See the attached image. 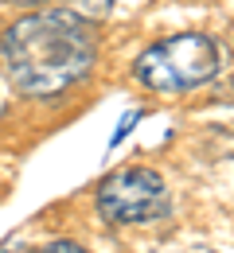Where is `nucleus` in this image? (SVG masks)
Listing matches in <instances>:
<instances>
[{
    "label": "nucleus",
    "mask_w": 234,
    "mask_h": 253,
    "mask_svg": "<svg viewBox=\"0 0 234 253\" xmlns=\"http://www.w3.org/2000/svg\"><path fill=\"white\" fill-rule=\"evenodd\" d=\"M98 59V39L86 16L47 8L20 16L0 35V70L28 97H55L82 82Z\"/></svg>",
    "instance_id": "f257e3e1"
},
{
    "label": "nucleus",
    "mask_w": 234,
    "mask_h": 253,
    "mask_svg": "<svg viewBox=\"0 0 234 253\" xmlns=\"http://www.w3.org/2000/svg\"><path fill=\"white\" fill-rule=\"evenodd\" d=\"M133 74L152 94H187L219 74V47L203 32H184L152 43L133 63Z\"/></svg>",
    "instance_id": "f03ea898"
},
{
    "label": "nucleus",
    "mask_w": 234,
    "mask_h": 253,
    "mask_svg": "<svg viewBox=\"0 0 234 253\" xmlns=\"http://www.w3.org/2000/svg\"><path fill=\"white\" fill-rule=\"evenodd\" d=\"M168 211V191L152 168H121L105 175L98 187V214L113 226L152 222Z\"/></svg>",
    "instance_id": "7ed1b4c3"
},
{
    "label": "nucleus",
    "mask_w": 234,
    "mask_h": 253,
    "mask_svg": "<svg viewBox=\"0 0 234 253\" xmlns=\"http://www.w3.org/2000/svg\"><path fill=\"white\" fill-rule=\"evenodd\" d=\"M109 8H113V0H74V12L86 20H101Z\"/></svg>",
    "instance_id": "20e7f679"
},
{
    "label": "nucleus",
    "mask_w": 234,
    "mask_h": 253,
    "mask_svg": "<svg viewBox=\"0 0 234 253\" xmlns=\"http://www.w3.org/2000/svg\"><path fill=\"white\" fill-rule=\"evenodd\" d=\"M35 253H86L78 242H51V246H43V250H35Z\"/></svg>",
    "instance_id": "39448f33"
},
{
    "label": "nucleus",
    "mask_w": 234,
    "mask_h": 253,
    "mask_svg": "<svg viewBox=\"0 0 234 253\" xmlns=\"http://www.w3.org/2000/svg\"><path fill=\"white\" fill-rule=\"evenodd\" d=\"M0 4H20V8H39V4H47V0H0Z\"/></svg>",
    "instance_id": "423d86ee"
},
{
    "label": "nucleus",
    "mask_w": 234,
    "mask_h": 253,
    "mask_svg": "<svg viewBox=\"0 0 234 253\" xmlns=\"http://www.w3.org/2000/svg\"><path fill=\"white\" fill-rule=\"evenodd\" d=\"M0 253H24V246H4Z\"/></svg>",
    "instance_id": "0eeeda50"
}]
</instances>
